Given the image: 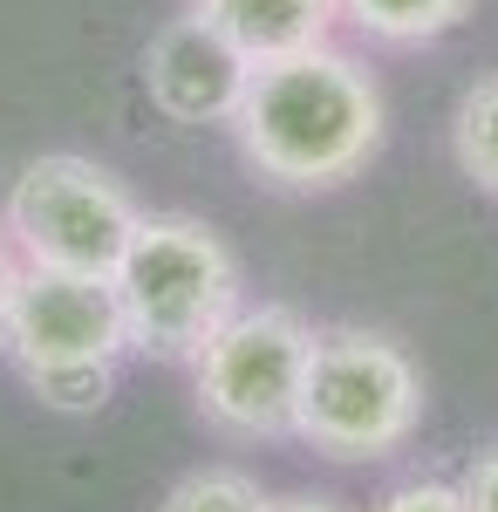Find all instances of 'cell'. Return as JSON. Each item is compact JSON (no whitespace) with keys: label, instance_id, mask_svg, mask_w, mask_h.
Here are the masks:
<instances>
[{"label":"cell","instance_id":"cell-13","mask_svg":"<svg viewBox=\"0 0 498 512\" xmlns=\"http://www.w3.org/2000/svg\"><path fill=\"white\" fill-rule=\"evenodd\" d=\"M376 512H471V506H464L458 485H444V478H417V485H396Z\"/></svg>","mask_w":498,"mask_h":512},{"label":"cell","instance_id":"cell-9","mask_svg":"<svg viewBox=\"0 0 498 512\" xmlns=\"http://www.w3.org/2000/svg\"><path fill=\"white\" fill-rule=\"evenodd\" d=\"M342 14L362 28L369 41H389V48H417V41L451 35L471 0H342Z\"/></svg>","mask_w":498,"mask_h":512},{"label":"cell","instance_id":"cell-2","mask_svg":"<svg viewBox=\"0 0 498 512\" xmlns=\"http://www.w3.org/2000/svg\"><path fill=\"white\" fill-rule=\"evenodd\" d=\"M110 280H116V301H123L130 349L164 355V362H192L239 315L232 246L205 219H185V212L137 219Z\"/></svg>","mask_w":498,"mask_h":512},{"label":"cell","instance_id":"cell-4","mask_svg":"<svg viewBox=\"0 0 498 512\" xmlns=\"http://www.w3.org/2000/svg\"><path fill=\"white\" fill-rule=\"evenodd\" d=\"M137 198L116 185V171L96 158L55 151L35 158L7 185V246L35 267H76V274H116L123 246L137 233Z\"/></svg>","mask_w":498,"mask_h":512},{"label":"cell","instance_id":"cell-3","mask_svg":"<svg viewBox=\"0 0 498 512\" xmlns=\"http://www.w3.org/2000/svg\"><path fill=\"white\" fill-rule=\"evenodd\" d=\"M423 424V376L417 362L376 328H328L314 335L301 383V424L321 458L342 465H376L389 451H403Z\"/></svg>","mask_w":498,"mask_h":512},{"label":"cell","instance_id":"cell-5","mask_svg":"<svg viewBox=\"0 0 498 512\" xmlns=\"http://www.w3.org/2000/svg\"><path fill=\"white\" fill-rule=\"evenodd\" d=\"M314 328L294 308H239L192 355V390L205 424L226 437H294Z\"/></svg>","mask_w":498,"mask_h":512},{"label":"cell","instance_id":"cell-1","mask_svg":"<svg viewBox=\"0 0 498 512\" xmlns=\"http://www.w3.org/2000/svg\"><path fill=\"white\" fill-rule=\"evenodd\" d=\"M232 137H239V151L260 178L287 185V192H328V185H348L376 158L383 96H376V82L355 55L321 41V48L246 69Z\"/></svg>","mask_w":498,"mask_h":512},{"label":"cell","instance_id":"cell-12","mask_svg":"<svg viewBox=\"0 0 498 512\" xmlns=\"http://www.w3.org/2000/svg\"><path fill=\"white\" fill-rule=\"evenodd\" d=\"M116 369H76V376H41V383H28V390L48 403V410H96L103 396H110Z\"/></svg>","mask_w":498,"mask_h":512},{"label":"cell","instance_id":"cell-11","mask_svg":"<svg viewBox=\"0 0 498 512\" xmlns=\"http://www.w3.org/2000/svg\"><path fill=\"white\" fill-rule=\"evenodd\" d=\"M273 499L253 485L246 472H192V478H178L171 492H164V506L157 512H267Z\"/></svg>","mask_w":498,"mask_h":512},{"label":"cell","instance_id":"cell-6","mask_svg":"<svg viewBox=\"0 0 498 512\" xmlns=\"http://www.w3.org/2000/svg\"><path fill=\"white\" fill-rule=\"evenodd\" d=\"M123 349H130V328H123V301H116L110 274L35 267V260L14 267V287L0 301V355L21 369V383L116 369Z\"/></svg>","mask_w":498,"mask_h":512},{"label":"cell","instance_id":"cell-15","mask_svg":"<svg viewBox=\"0 0 498 512\" xmlns=\"http://www.w3.org/2000/svg\"><path fill=\"white\" fill-rule=\"evenodd\" d=\"M267 512H342V506H335V499H307L301 492V499H273Z\"/></svg>","mask_w":498,"mask_h":512},{"label":"cell","instance_id":"cell-7","mask_svg":"<svg viewBox=\"0 0 498 512\" xmlns=\"http://www.w3.org/2000/svg\"><path fill=\"white\" fill-rule=\"evenodd\" d=\"M246 69L253 62L212 21H198L192 7L178 21H164L151 35V48H144V89L171 123H232Z\"/></svg>","mask_w":498,"mask_h":512},{"label":"cell","instance_id":"cell-14","mask_svg":"<svg viewBox=\"0 0 498 512\" xmlns=\"http://www.w3.org/2000/svg\"><path fill=\"white\" fill-rule=\"evenodd\" d=\"M458 492H464V506H471V512H498V444L471 458V472L458 478Z\"/></svg>","mask_w":498,"mask_h":512},{"label":"cell","instance_id":"cell-16","mask_svg":"<svg viewBox=\"0 0 498 512\" xmlns=\"http://www.w3.org/2000/svg\"><path fill=\"white\" fill-rule=\"evenodd\" d=\"M14 267H21V260L7 253V226H0V301H7V287H14Z\"/></svg>","mask_w":498,"mask_h":512},{"label":"cell","instance_id":"cell-10","mask_svg":"<svg viewBox=\"0 0 498 512\" xmlns=\"http://www.w3.org/2000/svg\"><path fill=\"white\" fill-rule=\"evenodd\" d=\"M451 151H458V171L471 185L498 192V76L464 89L458 123H451Z\"/></svg>","mask_w":498,"mask_h":512},{"label":"cell","instance_id":"cell-8","mask_svg":"<svg viewBox=\"0 0 498 512\" xmlns=\"http://www.w3.org/2000/svg\"><path fill=\"white\" fill-rule=\"evenodd\" d=\"M198 21H212L246 62H280L321 48L328 28L342 21V0H192Z\"/></svg>","mask_w":498,"mask_h":512}]
</instances>
